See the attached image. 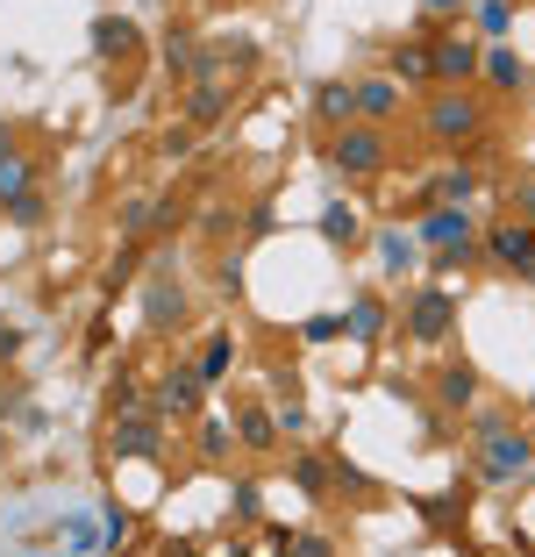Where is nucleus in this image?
<instances>
[{
	"label": "nucleus",
	"mask_w": 535,
	"mask_h": 557,
	"mask_svg": "<svg viewBox=\"0 0 535 557\" xmlns=\"http://www.w3.org/2000/svg\"><path fill=\"white\" fill-rule=\"evenodd\" d=\"M471 194H478V172H471V164H443V172H428V186H422V200H428V208H436V200L464 208Z\"/></svg>",
	"instance_id": "9d476101"
},
{
	"label": "nucleus",
	"mask_w": 535,
	"mask_h": 557,
	"mask_svg": "<svg viewBox=\"0 0 535 557\" xmlns=\"http://www.w3.org/2000/svg\"><path fill=\"white\" fill-rule=\"evenodd\" d=\"M507 22H514L507 0H478V36H507Z\"/></svg>",
	"instance_id": "b1692460"
},
{
	"label": "nucleus",
	"mask_w": 535,
	"mask_h": 557,
	"mask_svg": "<svg viewBox=\"0 0 535 557\" xmlns=\"http://www.w3.org/2000/svg\"><path fill=\"white\" fill-rule=\"evenodd\" d=\"M478 472H486V486H514V479L535 472V443L514 436V429L500 422V429L486 436V458H478Z\"/></svg>",
	"instance_id": "f03ea898"
},
{
	"label": "nucleus",
	"mask_w": 535,
	"mask_h": 557,
	"mask_svg": "<svg viewBox=\"0 0 535 557\" xmlns=\"http://www.w3.org/2000/svg\"><path fill=\"white\" fill-rule=\"evenodd\" d=\"M300 336H308V344H336V336H343V322H336V314H314V322L300 329Z\"/></svg>",
	"instance_id": "cd10ccee"
},
{
	"label": "nucleus",
	"mask_w": 535,
	"mask_h": 557,
	"mask_svg": "<svg viewBox=\"0 0 535 557\" xmlns=\"http://www.w3.org/2000/svg\"><path fill=\"white\" fill-rule=\"evenodd\" d=\"M322 236H328V244H343V250H350L357 236H364V222H357V208H350V200H336V208H322Z\"/></svg>",
	"instance_id": "f3484780"
},
{
	"label": "nucleus",
	"mask_w": 535,
	"mask_h": 557,
	"mask_svg": "<svg viewBox=\"0 0 535 557\" xmlns=\"http://www.w3.org/2000/svg\"><path fill=\"white\" fill-rule=\"evenodd\" d=\"M393 108H400V79H364V86H357V115L386 122Z\"/></svg>",
	"instance_id": "2eb2a0df"
},
{
	"label": "nucleus",
	"mask_w": 535,
	"mask_h": 557,
	"mask_svg": "<svg viewBox=\"0 0 535 557\" xmlns=\"http://www.w3.org/2000/svg\"><path fill=\"white\" fill-rule=\"evenodd\" d=\"M428 8H464V0H428Z\"/></svg>",
	"instance_id": "2f4dec72"
},
{
	"label": "nucleus",
	"mask_w": 535,
	"mask_h": 557,
	"mask_svg": "<svg viewBox=\"0 0 535 557\" xmlns=\"http://www.w3.org/2000/svg\"><path fill=\"white\" fill-rule=\"evenodd\" d=\"M94 50L122 58V50H136V29H129V22H114V15H100V22H94Z\"/></svg>",
	"instance_id": "6ab92c4d"
},
{
	"label": "nucleus",
	"mask_w": 535,
	"mask_h": 557,
	"mask_svg": "<svg viewBox=\"0 0 535 557\" xmlns=\"http://www.w3.org/2000/svg\"><path fill=\"white\" fill-rule=\"evenodd\" d=\"M108 450H114V458H158V429H150V414L122 408V422H114Z\"/></svg>",
	"instance_id": "0eeeda50"
},
{
	"label": "nucleus",
	"mask_w": 535,
	"mask_h": 557,
	"mask_svg": "<svg viewBox=\"0 0 535 557\" xmlns=\"http://www.w3.org/2000/svg\"><path fill=\"white\" fill-rule=\"evenodd\" d=\"M378 264H386V272H407V264H414V244H407L400 230H393V236H378Z\"/></svg>",
	"instance_id": "5701e85b"
},
{
	"label": "nucleus",
	"mask_w": 535,
	"mask_h": 557,
	"mask_svg": "<svg viewBox=\"0 0 535 557\" xmlns=\"http://www.w3.org/2000/svg\"><path fill=\"white\" fill-rule=\"evenodd\" d=\"M478 250H486L493 264H507V272H528V264H535V222L507 214L500 230H486V244H478Z\"/></svg>",
	"instance_id": "39448f33"
},
{
	"label": "nucleus",
	"mask_w": 535,
	"mask_h": 557,
	"mask_svg": "<svg viewBox=\"0 0 535 557\" xmlns=\"http://www.w3.org/2000/svg\"><path fill=\"white\" fill-rule=\"evenodd\" d=\"M450 322H457V294H443V286L414 294V308H407V336H414V344H443Z\"/></svg>",
	"instance_id": "423d86ee"
},
{
	"label": "nucleus",
	"mask_w": 535,
	"mask_h": 557,
	"mask_svg": "<svg viewBox=\"0 0 535 557\" xmlns=\"http://www.w3.org/2000/svg\"><path fill=\"white\" fill-rule=\"evenodd\" d=\"M378 322H386V300H357V308L343 314V329H350V336H378Z\"/></svg>",
	"instance_id": "4be33fe9"
},
{
	"label": "nucleus",
	"mask_w": 535,
	"mask_h": 557,
	"mask_svg": "<svg viewBox=\"0 0 535 557\" xmlns=\"http://www.w3.org/2000/svg\"><path fill=\"white\" fill-rule=\"evenodd\" d=\"M393 72H400V79H422V72H428V50H422V44L393 50Z\"/></svg>",
	"instance_id": "a878e982"
},
{
	"label": "nucleus",
	"mask_w": 535,
	"mask_h": 557,
	"mask_svg": "<svg viewBox=\"0 0 535 557\" xmlns=\"http://www.w3.org/2000/svg\"><path fill=\"white\" fill-rule=\"evenodd\" d=\"M436 394H443V408H471V400H478V372H471V364H450V372L436 379Z\"/></svg>",
	"instance_id": "dca6fc26"
},
{
	"label": "nucleus",
	"mask_w": 535,
	"mask_h": 557,
	"mask_svg": "<svg viewBox=\"0 0 535 557\" xmlns=\"http://www.w3.org/2000/svg\"><path fill=\"white\" fill-rule=\"evenodd\" d=\"M422 244L436 250L443 264H464L471 250H478V230H471V214H464V208H450V200H436V214L422 222Z\"/></svg>",
	"instance_id": "7ed1b4c3"
},
{
	"label": "nucleus",
	"mask_w": 535,
	"mask_h": 557,
	"mask_svg": "<svg viewBox=\"0 0 535 557\" xmlns=\"http://www.w3.org/2000/svg\"><path fill=\"white\" fill-rule=\"evenodd\" d=\"M0 150H15V129H0Z\"/></svg>",
	"instance_id": "7c9ffc66"
},
{
	"label": "nucleus",
	"mask_w": 535,
	"mask_h": 557,
	"mask_svg": "<svg viewBox=\"0 0 535 557\" xmlns=\"http://www.w3.org/2000/svg\"><path fill=\"white\" fill-rule=\"evenodd\" d=\"M194 400H200V372H194V364H178V372L158 386V414H194Z\"/></svg>",
	"instance_id": "9b49d317"
},
{
	"label": "nucleus",
	"mask_w": 535,
	"mask_h": 557,
	"mask_svg": "<svg viewBox=\"0 0 535 557\" xmlns=\"http://www.w3.org/2000/svg\"><path fill=\"white\" fill-rule=\"evenodd\" d=\"M228 450V422L214 414V422H200V458H222Z\"/></svg>",
	"instance_id": "bb28decb"
},
{
	"label": "nucleus",
	"mask_w": 535,
	"mask_h": 557,
	"mask_svg": "<svg viewBox=\"0 0 535 557\" xmlns=\"http://www.w3.org/2000/svg\"><path fill=\"white\" fill-rule=\"evenodd\" d=\"M328 479H336V472H328V458H293V486L308 493V500H322Z\"/></svg>",
	"instance_id": "a211bd4d"
},
{
	"label": "nucleus",
	"mask_w": 535,
	"mask_h": 557,
	"mask_svg": "<svg viewBox=\"0 0 535 557\" xmlns=\"http://www.w3.org/2000/svg\"><path fill=\"white\" fill-rule=\"evenodd\" d=\"M22 194H29V158L0 150V200H22Z\"/></svg>",
	"instance_id": "aec40b11"
},
{
	"label": "nucleus",
	"mask_w": 535,
	"mask_h": 557,
	"mask_svg": "<svg viewBox=\"0 0 535 557\" xmlns=\"http://www.w3.org/2000/svg\"><path fill=\"white\" fill-rule=\"evenodd\" d=\"M314 115H322V122H350L357 115V86L322 79V86H314Z\"/></svg>",
	"instance_id": "4468645a"
},
{
	"label": "nucleus",
	"mask_w": 535,
	"mask_h": 557,
	"mask_svg": "<svg viewBox=\"0 0 535 557\" xmlns=\"http://www.w3.org/2000/svg\"><path fill=\"white\" fill-rule=\"evenodd\" d=\"M15 350H22V329H15V322H0V358H15Z\"/></svg>",
	"instance_id": "c756f323"
},
{
	"label": "nucleus",
	"mask_w": 535,
	"mask_h": 557,
	"mask_svg": "<svg viewBox=\"0 0 535 557\" xmlns=\"http://www.w3.org/2000/svg\"><path fill=\"white\" fill-rule=\"evenodd\" d=\"M236 436H244V443H258V450H264V443L278 436V422H272V414H244V422H236Z\"/></svg>",
	"instance_id": "393cba45"
},
{
	"label": "nucleus",
	"mask_w": 535,
	"mask_h": 557,
	"mask_svg": "<svg viewBox=\"0 0 535 557\" xmlns=\"http://www.w3.org/2000/svg\"><path fill=\"white\" fill-rule=\"evenodd\" d=\"M228 364H236V336H208V344H200V358H194V372H200V386H214V379H228Z\"/></svg>",
	"instance_id": "ddd939ff"
},
{
	"label": "nucleus",
	"mask_w": 535,
	"mask_h": 557,
	"mask_svg": "<svg viewBox=\"0 0 535 557\" xmlns=\"http://www.w3.org/2000/svg\"><path fill=\"white\" fill-rule=\"evenodd\" d=\"M422 129L436 136V144H464V136L486 129V108H478V94H464V86H443L422 108Z\"/></svg>",
	"instance_id": "f257e3e1"
},
{
	"label": "nucleus",
	"mask_w": 535,
	"mask_h": 557,
	"mask_svg": "<svg viewBox=\"0 0 535 557\" xmlns=\"http://www.w3.org/2000/svg\"><path fill=\"white\" fill-rule=\"evenodd\" d=\"M328 164H336L343 180H372V172H386V136H378V129H350V122H343L336 144H328Z\"/></svg>",
	"instance_id": "20e7f679"
},
{
	"label": "nucleus",
	"mask_w": 535,
	"mask_h": 557,
	"mask_svg": "<svg viewBox=\"0 0 535 557\" xmlns=\"http://www.w3.org/2000/svg\"><path fill=\"white\" fill-rule=\"evenodd\" d=\"M428 72H436V79H443V86H464V79H471V72H478V50H471V44H464V36H443V44H436V50H428Z\"/></svg>",
	"instance_id": "1a4fd4ad"
},
{
	"label": "nucleus",
	"mask_w": 535,
	"mask_h": 557,
	"mask_svg": "<svg viewBox=\"0 0 535 557\" xmlns=\"http://www.w3.org/2000/svg\"><path fill=\"white\" fill-rule=\"evenodd\" d=\"M222 108H228V86H222V79H200V86H194V122L208 129V122L222 115Z\"/></svg>",
	"instance_id": "412c9836"
},
{
	"label": "nucleus",
	"mask_w": 535,
	"mask_h": 557,
	"mask_svg": "<svg viewBox=\"0 0 535 557\" xmlns=\"http://www.w3.org/2000/svg\"><path fill=\"white\" fill-rule=\"evenodd\" d=\"M478 72H486L493 86H500V94H521V86H528V65H521V50H493V58H478Z\"/></svg>",
	"instance_id": "f8f14e48"
},
{
	"label": "nucleus",
	"mask_w": 535,
	"mask_h": 557,
	"mask_svg": "<svg viewBox=\"0 0 535 557\" xmlns=\"http://www.w3.org/2000/svg\"><path fill=\"white\" fill-rule=\"evenodd\" d=\"M178 314H186L178 278H172V272H150V286H144V322H150V329H172Z\"/></svg>",
	"instance_id": "6e6552de"
},
{
	"label": "nucleus",
	"mask_w": 535,
	"mask_h": 557,
	"mask_svg": "<svg viewBox=\"0 0 535 557\" xmlns=\"http://www.w3.org/2000/svg\"><path fill=\"white\" fill-rule=\"evenodd\" d=\"M514 214H521V222H535V180L514 186Z\"/></svg>",
	"instance_id": "c85d7f7f"
}]
</instances>
